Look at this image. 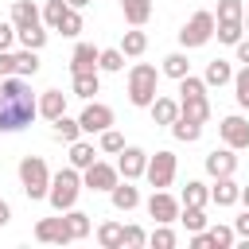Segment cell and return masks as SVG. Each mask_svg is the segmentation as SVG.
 <instances>
[{
  "label": "cell",
  "instance_id": "cell-13",
  "mask_svg": "<svg viewBox=\"0 0 249 249\" xmlns=\"http://www.w3.org/2000/svg\"><path fill=\"white\" fill-rule=\"evenodd\" d=\"M206 171L218 179V175H233L237 171V156H233V148H214L210 156H206Z\"/></svg>",
  "mask_w": 249,
  "mask_h": 249
},
{
  "label": "cell",
  "instance_id": "cell-30",
  "mask_svg": "<svg viewBox=\"0 0 249 249\" xmlns=\"http://www.w3.org/2000/svg\"><path fill=\"white\" fill-rule=\"evenodd\" d=\"M16 39H19L27 51H43V43H47V31H43V23H35V27H23V31H16Z\"/></svg>",
  "mask_w": 249,
  "mask_h": 249
},
{
  "label": "cell",
  "instance_id": "cell-5",
  "mask_svg": "<svg viewBox=\"0 0 249 249\" xmlns=\"http://www.w3.org/2000/svg\"><path fill=\"white\" fill-rule=\"evenodd\" d=\"M214 39V16L210 12H195L187 23H183V31H179V43L183 47H202V43H210Z\"/></svg>",
  "mask_w": 249,
  "mask_h": 249
},
{
  "label": "cell",
  "instance_id": "cell-28",
  "mask_svg": "<svg viewBox=\"0 0 249 249\" xmlns=\"http://www.w3.org/2000/svg\"><path fill=\"white\" fill-rule=\"evenodd\" d=\"M163 74H167V78H175V82H179V78H187V74H191V62H187V54H183V51L167 54V58H163Z\"/></svg>",
  "mask_w": 249,
  "mask_h": 249
},
{
  "label": "cell",
  "instance_id": "cell-31",
  "mask_svg": "<svg viewBox=\"0 0 249 249\" xmlns=\"http://www.w3.org/2000/svg\"><path fill=\"white\" fill-rule=\"evenodd\" d=\"M54 136H58V140H66V144H74V140L82 136V124H78V121H70V117L62 113V117H54Z\"/></svg>",
  "mask_w": 249,
  "mask_h": 249
},
{
  "label": "cell",
  "instance_id": "cell-20",
  "mask_svg": "<svg viewBox=\"0 0 249 249\" xmlns=\"http://www.w3.org/2000/svg\"><path fill=\"white\" fill-rule=\"evenodd\" d=\"M171 136L183 140V144H195V140L202 136V124L191 121V117H175V121H171Z\"/></svg>",
  "mask_w": 249,
  "mask_h": 249
},
{
  "label": "cell",
  "instance_id": "cell-21",
  "mask_svg": "<svg viewBox=\"0 0 249 249\" xmlns=\"http://www.w3.org/2000/svg\"><path fill=\"white\" fill-rule=\"evenodd\" d=\"M148 109H152V121H156V124H171V121L179 117V101H171V97H156Z\"/></svg>",
  "mask_w": 249,
  "mask_h": 249
},
{
  "label": "cell",
  "instance_id": "cell-3",
  "mask_svg": "<svg viewBox=\"0 0 249 249\" xmlns=\"http://www.w3.org/2000/svg\"><path fill=\"white\" fill-rule=\"evenodd\" d=\"M156 89H160V74H156V66L136 62V66L128 70V101L140 105V109H148V105L156 101Z\"/></svg>",
  "mask_w": 249,
  "mask_h": 249
},
{
  "label": "cell",
  "instance_id": "cell-2",
  "mask_svg": "<svg viewBox=\"0 0 249 249\" xmlns=\"http://www.w3.org/2000/svg\"><path fill=\"white\" fill-rule=\"evenodd\" d=\"M78 191H82V175H78V167H62L58 175H51L47 202L62 214V210H70V206L78 202Z\"/></svg>",
  "mask_w": 249,
  "mask_h": 249
},
{
  "label": "cell",
  "instance_id": "cell-41",
  "mask_svg": "<svg viewBox=\"0 0 249 249\" xmlns=\"http://www.w3.org/2000/svg\"><path fill=\"white\" fill-rule=\"evenodd\" d=\"M241 16H245L241 0H218V19H241Z\"/></svg>",
  "mask_w": 249,
  "mask_h": 249
},
{
  "label": "cell",
  "instance_id": "cell-44",
  "mask_svg": "<svg viewBox=\"0 0 249 249\" xmlns=\"http://www.w3.org/2000/svg\"><path fill=\"white\" fill-rule=\"evenodd\" d=\"M179 93H183V97H191V93H206V82L187 74V78H179Z\"/></svg>",
  "mask_w": 249,
  "mask_h": 249
},
{
  "label": "cell",
  "instance_id": "cell-23",
  "mask_svg": "<svg viewBox=\"0 0 249 249\" xmlns=\"http://www.w3.org/2000/svg\"><path fill=\"white\" fill-rule=\"evenodd\" d=\"M206 86H226V82H233V70H230V62L226 58H214V62H206V78H202Z\"/></svg>",
  "mask_w": 249,
  "mask_h": 249
},
{
  "label": "cell",
  "instance_id": "cell-43",
  "mask_svg": "<svg viewBox=\"0 0 249 249\" xmlns=\"http://www.w3.org/2000/svg\"><path fill=\"white\" fill-rule=\"evenodd\" d=\"M148 241H152V249H171V245H175V233H171L167 226H160V230H152Z\"/></svg>",
  "mask_w": 249,
  "mask_h": 249
},
{
  "label": "cell",
  "instance_id": "cell-15",
  "mask_svg": "<svg viewBox=\"0 0 249 249\" xmlns=\"http://www.w3.org/2000/svg\"><path fill=\"white\" fill-rule=\"evenodd\" d=\"M237 195H241V187L233 183V175H218V183L210 187V202H218V206H233Z\"/></svg>",
  "mask_w": 249,
  "mask_h": 249
},
{
  "label": "cell",
  "instance_id": "cell-53",
  "mask_svg": "<svg viewBox=\"0 0 249 249\" xmlns=\"http://www.w3.org/2000/svg\"><path fill=\"white\" fill-rule=\"evenodd\" d=\"M241 23H245V31H249V12H245V16H241Z\"/></svg>",
  "mask_w": 249,
  "mask_h": 249
},
{
  "label": "cell",
  "instance_id": "cell-46",
  "mask_svg": "<svg viewBox=\"0 0 249 249\" xmlns=\"http://www.w3.org/2000/svg\"><path fill=\"white\" fill-rule=\"evenodd\" d=\"M12 43H16V27L0 23V51H12Z\"/></svg>",
  "mask_w": 249,
  "mask_h": 249
},
{
  "label": "cell",
  "instance_id": "cell-8",
  "mask_svg": "<svg viewBox=\"0 0 249 249\" xmlns=\"http://www.w3.org/2000/svg\"><path fill=\"white\" fill-rule=\"evenodd\" d=\"M78 124H82V132H105V128L113 124V109L101 105V101H89V105L82 109Z\"/></svg>",
  "mask_w": 249,
  "mask_h": 249
},
{
  "label": "cell",
  "instance_id": "cell-37",
  "mask_svg": "<svg viewBox=\"0 0 249 249\" xmlns=\"http://www.w3.org/2000/svg\"><path fill=\"white\" fill-rule=\"evenodd\" d=\"M124 66V54H121V47H109V51H97V70H109V74H117Z\"/></svg>",
  "mask_w": 249,
  "mask_h": 249
},
{
  "label": "cell",
  "instance_id": "cell-24",
  "mask_svg": "<svg viewBox=\"0 0 249 249\" xmlns=\"http://www.w3.org/2000/svg\"><path fill=\"white\" fill-rule=\"evenodd\" d=\"M241 31H245V23H241V19H214V35H218L222 43H230V47L241 39Z\"/></svg>",
  "mask_w": 249,
  "mask_h": 249
},
{
  "label": "cell",
  "instance_id": "cell-45",
  "mask_svg": "<svg viewBox=\"0 0 249 249\" xmlns=\"http://www.w3.org/2000/svg\"><path fill=\"white\" fill-rule=\"evenodd\" d=\"M121 148H124V136L113 132V128H105L101 132V152H121Z\"/></svg>",
  "mask_w": 249,
  "mask_h": 249
},
{
  "label": "cell",
  "instance_id": "cell-10",
  "mask_svg": "<svg viewBox=\"0 0 249 249\" xmlns=\"http://www.w3.org/2000/svg\"><path fill=\"white\" fill-rule=\"evenodd\" d=\"M144 167H148V152L144 148H121V160H117V171L132 183V179H140L144 175Z\"/></svg>",
  "mask_w": 249,
  "mask_h": 249
},
{
  "label": "cell",
  "instance_id": "cell-51",
  "mask_svg": "<svg viewBox=\"0 0 249 249\" xmlns=\"http://www.w3.org/2000/svg\"><path fill=\"white\" fill-rule=\"evenodd\" d=\"M237 202H245V210H249V187H241V195H237Z\"/></svg>",
  "mask_w": 249,
  "mask_h": 249
},
{
  "label": "cell",
  "instance_id": "cell-33",
  "mask_svg": "<svg viewBox=\"0 0 249 249\" xmlns=\"http://www.w3.org/2000/svg\"><path fill=\"white\" fill-rule=\"evenodd\" d=\"M175 222H183L191 233L195 230H206V214H202V206H179V218Z\"/></svg>",
  "mask_w": 249,
  "mask_h": 249
},
{
  "label": "cell",
  "instance_id": "cell-50",
  "mask_svg": "<svg viewBox=\"0 0 249 249\" xmlns=\"http://www.w3.org/2000/svg\"><path fill=\"white\" fill-rule=\"evenodd\" d=\"M8 218H12V210H8V202H4V198H0V226H4V222H8Z\"/></svg>",
  "mask_w": 249,
  "mask_h": 249
},
{
  "label": "cell",
  "instance_id": "cell-42",
  "mask_svg": "<svg viewBox=\"0 0 249 249\" xmlns=\"http://www.w3.org/2000/svg\"><path fill=\"white\" fill-rule=\"evenodd\" d=\"M58 31H62V35H78V31H82V16H78V8H70V12L62 16Z\"/></svg>",
  "mask_w": 249,
  "mask_h": 249
},
{
  "label": "cell",
  "instance_id": "cell-27",
  "mask_svg": "<svg viewBox=\"0 0 249 249\" xmlns=\"http://www.w3.org/2000/svg\"><path fill=\"white\" fill-rule=\"evenodd\" d=\"M16 74H19V78H35V74H39V51H27V47H23V51L16 54Z\"/></svg>",
  "mask_w": 249,
  "mask_h": 249
},
{
  "label": "cell",
  "instance_id": "cell-19",
  "mask_svg": "<svg viewBox=\"0 0 249 249\" xmlns=\"http://www.w3.org/2000/svg\"><path fill=\"white\" fill-rule=\"evenodd\" d=\"M109 198H113V206H117V210H132V206H140V191H136V187H128V179H124V183L117 179V183H113V191H109Z\"/></svg>",
  "mask_w": 249,
  "mask_h": 249
},
{
  "label": "cell",
  "instance_id": "cell-1",
  "mask_svg": "<svg viewBox=\"0 0 249 249\" xmlns=\"http://www.w3.org/2000/svg\"><path fill=\"white\" fill-rule=\"evenodd\" d=\"M39 113V101L31 93V86L19 74L0 78V132H19L31 124V117Z\"/></svg>",
  "mask_w": 249,
  "mask_h": 249
},
{
  "label": "cell",
  "instance_id": "cell-7",
  "mask_svg": "<svg viewBox=\"0 0 249 249\" xmlns=\"http://www.w3.org/2000/svg\"><path fill=\"white\" fill-rule=\"evenodd\" d=\"M121 179V171L117 167H109V163H101V160H93L89 167H86V175H82V187H89V191H113V183Z\"/></svg>",
  "mask_w": 249,
  "mask_h": 249
},
{
  "label": "cell",
  "instance_id": "cell-11",
  "mask_svg": "<svg viewBox=\"0 0 249 249\" xmlns=\"http://www.w3.org/2000/svg\"><path fill=\"white\" fill-rule=\"evenodd\" d=\"M148 214L156 218V226H167V222L179 218V202H175L167 191H156V195L148 198Z\"/></svg>",
  "mask_w": 249,
  "mask_h": 249
},
{
  "label": "cell",
  "instance_id": "cell-17",
  "mask_svg": "<svg viewBox=\"0 0 249 249\" xmlns=\"http://www.w3.org/2000/svg\"><path fill=\"white\" fill-rule=\"evenodd\" d=\"M82 70H97V47L93 43H78L70 54V74H82Z\"/></svg>",
  "mask_w": 249,
  "mask_h": 249
},
{
  "label": "cell",
  "instance_id": "cell-34",
  "mask_svg": "<svg viewBox=\"0 0 249 249\" xmlns=\"http://www.w3.org/2000/svg\"><path fill=\"white\" fill-rule=\"evenodd\" d=\"M121 233H124V226H117V222H101L97 226V241L105 249H121Z\"/></svg>",
  "mask_w": 249,
  "mask_h": 249
},
{
  "label": "cell",
  "instance_id": "cell-48",
  "mask_svg": "<svg viewBox=\"0 0 249 249\" xmlns=\"http://www.w3.org/2000/svg\"><path fill=\"white\" fill-rule=\"evenodd\" d=\"M233 233H241V237L249 241V210H245V214H241V218L233 222Z\"/></svg>",
  "mask_w": 249,
  "mask_h": 249
},
{
  "label": "cell",
  "instance_id": "cell-6",
  "mask_svg": "<svg viewBox=\"0 0 249 249\" xmlns=\"http://www.w3.org/2000/svg\"><path fill=\"white\" fill-rule=\"evenodd\" d=\"M144 175H148V183H152L156 191L171 187V179H175V152H156V156H148Z\"/></svg>",
  "mask_w": 249,
  "mask_h": 249
},
{
  "label": "cell",
  "instance_id": "cell-18",
  "mask_svg": "<svg viewBox=\"0 0 249 249\" xmlns=\"http://www.w3.org/2000/svg\"><path fill=\"white\" fill-rule=\"evenodd\" d=\"M62 113H66V93H62V89H47V93L39 97V117L54 121V117H62Z\"/></svg>",
  "mask_w": 249,
  "mask_h": 249
},
{
  "label": "cell",
  "instance_id": "cell-29",
  "mask_svg": "<svg viewBox=\"0 0 249 249\" xmlns=\"http://www.w3.org/2000/svg\"><path fill=\"white\" fill-rule=\"evenodd\" d=\"M97 70H82V74H74V97H93L97 93Z\"/></svg>",
  "mask_w": 249,
  "mask_h": 249
},
{
  "label": "cell",
  "instance_id": "cell-36",
  "mask_svg": "<svg viewBox=\"0 0 249 249\" xmlns=\"http://www.w3.org/2000/svg\"><path fill=\"white\" fill-rule=\"evenodd\" d=\"M144 47H148V35L144 31H124V39H121V54H144Z\"/></svg>",
  "mask_w": 249,
  "mask_h": 249
},
{
  "label": "cell",
  "instance_id": "cell-49",
  "mask_svg": "<svg viewBox=\"0 0 249 249\" xmlns=\"http://www.w3.org/2000/svg\"><path fill=\"white\" fill-rule=\"evenodd\" d=\"M233 47H237V62H245V66H249V39H237Z\"/></svg>",
  "mask_w": 249,
  "mask_h": 249
},
{
  "label": "cell",
  "instance_id": "cell-47",
  "mask_svg": "<svg viewBox=\"0 0 249 249\" xmlns=\"http://www.w3.org/2000/svg\"><path fill=\"white\" fill-rule=\"evenodd\" d=\"M8 74H16V54L0 51V78H8Z\"/></svg>",
  "mask_w": 249,
  "mask_h": 249
},
{
  "label": "cell",
  "instance_id": "cell-38",
  "mask_svg": "<svg viewBox=\"0 0 249 249\" xmlns=\"http://www.w3.org/2000/svg\"><path fill=\"white\" fill-rule=\"evenodd\" d=\"M233 93H237V105H241V109H249V66L233 74Z\"/></svg>",
  "mask_w": 249,
  "mask_h": 249
},
{
  "label": "cell",
  "instance_id": "cell-52",
  "mask_svg": "<svg viewBox=\"0 0 249 249\" xmlns=\"http://www.w3.org/2000/svg\"><path fill=\"white\" fill-rule=\"evenodd\" d=\"M66 4H70V8H86L89 0H66Z\"/></svg>",
  "mask_w": 249,
  "mask_h": 249
},
{
  "label": "cell",
  "instance_id": "cell-40",
  "mask_svg": "<svg viewBox=\"0 0 249 249\" xmlns=\"http://www.w3.org/2000/svg\"><path fill=\"white\" fill-rule=\"evenodd\" d=\"M206 233H210V245H214V249H230V245H233V230H230V226H210Z\"/></svg>",
  "mask_w": 249,
  "mask_h": 249
},
{
  "label": "cell",
  "instance_id": "cell-35",
  "mask_svg": "<svg viewBox=\"0 0 249 249\" xmlns=\"http://www.w3.org/2000/svg\"><path fill=\"white\" fill-rule=\"evenodd\" d=\"M70 12V4L66 0H47V8H43V19H47V27L51 31H58V23H62V16Z\"/></svg>",
  "mask_w": 249,
  "mask_h": 249
},
{
  "label": "cell",
  "instance_id": "cell-12",
  "mask_svg": "<svg viewBox=\"0 0 249 249\" xmlns=\"http://www.w3.org/2000/svg\"><path fill=\"white\" fill-rule=\"evenodd\" d=\"M35 237L47 241V245H66L70 241V230H66V218H43L35 226Z\"/></svg>",
  "mask_w": 249,
  "mask_h": 249
},
{
  "label": "cell",
  "instance_id": "cell-22",
  "mask_svg": "<svg viewBox=\"0 0 249 249\" xmlns=\"http://www.w3.org/2000/svg\"><path fill=\"white\" fill-rule=\"evenodd\" d=\"M121 8H124V19L132 27L148 23V16H152V0H121Z\"/></svg>",
  "mask_w": 249,
  "mask_h": 249
},
{
  "label": "cell",
  "instance_id": "cell-25",
  "mask_svg": "<svg viewBox=\"0 0 249 249\" xmlns=\"http://www.w3.org/2000/svg\"><path fill=\"white\" fill-rule=\"evenodd\" d=\"M93 160H97V156H93V144H86V140H74V144H70V167L86 171Z\"/></svg>",
  "mask_w": 249,
  "mask_h": 249
},
{
  "label": "cell",
  "instance_id": "cell-16",
  "mask_svg": "<svg viewBox=\"0 0 249 249\" xmlns=\"http://www.w3.org/2000/svg\"><path fill=\"white\" fill-rule=\"evenodd\" d=\"M43 16H39V8L31 4V0H16L12 4V27L16 31H23V27H35Z\"/></svg>",
  "mask_w": 249,
  "mask_h": 249
},
{
  "label": "cell",
  "instance_id": "cell-26",
  "mask_svg": "<svg viewBox=\"0 0 249 249\" xmlns=\"http://www.w3.org/2000/svg\"><path fill=\"white\" fill-rule=\"evenodd\" d=\"M66 230H70V241H82L86 233H89V214H82V210H66Z\"/></svg>",
  "mask_w": 249,
  "mask_h": 249
},
{
  "label": "cell",
  "instance_id": "cell-39",
  "mask_svg": "<svg viewBox=\"0 0 249 249\" xmlns=\"http://www.w3.org/2000/svg\"><path fill=\"white\" fill-rule=\"evenodd\" d=\"M148 241V233L140 230V226H124V233H121V249H140Z\"/></svg>",
  "mask_w": 249,
  "mask_h": 249
},
{
  "label": "cell",
  "instance_id": "cell-4",
  "mask_svg": "<svg viewBox=\"0 0 249 249\" xmlns=\"http://www.w3.org/2000/svg\"><path fill=\"white\" fill-rule=\"evenodd\" d=\"M19 183H23L27 198H47V187H51V171H47L43 156H23V160H19Z\"/></svg>",
  "mask_w": 249,
  "mask_h": 249
},
{
  "label": "cell",
  "instance_id": "cell-14",
  "mask_svg": "<svg viewBox=\"0 0 249 249\" xmlns=\"http://www.w3.org/2000/svg\"><path fill=\"white\" fill-rule=\"evenodd\" d=\"M179 117H191V121L206 124V121H210V101H206V93H191V97H183V101H179Z\"/></svg>",
  "mask_w": 249,
  "mask_h": 249
},
{
  "label": "cell",
  "instance_id": "cell-32",
  "mask_svg": "<svg viewBox=\"0 0 249 249\" xmlns=\"http://www.w3.org/2000/svg\"><path fill=\"white\" fill-rule=\"evenodd\" d=\"M210 202V191L198 183V179H191L187 187H183V206H206Z\"/></svg>",
  "mask_w": 249,
  "mask_h": 249
},
{
  "label": "cell",
  "instance_id": "cell-9",
  "mask_svg": "<svg viewBox=\"0 0 249 249\" xmlns=\"http://www.w3.org/2000/svg\"><path fill=\"white\" fill-rule=\"evenodd\" d=\"M218 132H222V140H226V148H249V121L245 117H226L222 124H218Z\"/></svg>",
  "mask_w": 249,
  "mask_h": 249
}]
</instances>
